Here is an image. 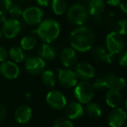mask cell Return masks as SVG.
<instances>
[{
  "instance_id": "25",
  "label": "cell",
  "mask_w": 127,
  "mask_h": 127,
  "mask_svg": "<svg viewBox=\"0 0 127 127\" xmlns=\"http://www.w3.org/2000/svg\"><path fill=\"white\" fill-rule=\"evenodd\" d=\"M37 37L32 35H27L20 40V48L24 51H32L37 45Z\"/></svg>"
},
{
  "instance_id": "33",
  "label": "cell",
  "mask_w": 127,
  "mask_h": 127,
  "mask_svg": "<svg viewBox=\"0 0 127 127\" xmlns=\"http://www.w3.org/2000/svg\"><path fill=\"white\" fill-rule=\"evenodd\" d=\"M8 51L4 47V46H0V63L8 60Z\"/></svg>"
},
{
  "instance_id": "22",
  "label": "cell",
  "mask_w": 127,
  "mask_h": 127,
  "mask_svg": "<svg viewBox=\"0 0 127 127\" xmlns=\"http://www.w3.org/2000/svg\"><path fill=\"white\" fill-rule=\"evenodd\" d=\"M8 56L11 60L16 64L23 63L26 58V54L25 51L20 48V46H13L8 51Z\"/></svg>"
},
{
  "instance_id": "16",
  "label": "cell",
  "mask_w": 127,
  "mask_h": 127,
  "mask_svg": "<svg viewBox=\"0 0 127 127\" xmlns=\"http://www.w3.org/2000/svg\"><path fill=\"white\" fill-rule=\"evenodd\" d=\"M64 113L68 119L75 120L81 118L84 114V107L82 104L78 103V101H73L66 104Z\"/></svg>"
},
{
  "instance_id": "21",
  "label": "cell",
  "mask_w": 127,
  "mask_h": 127,
  "mask_svg": "<svg viewBox=\"0 0 127 127\" xmlns=\"http://www.w3.org/2000/svg\"><path fill=\"white\" fill-rule=\"evenodd\" d=\"M38 57L42 59L45 60H53L57 57V51L51 44H44L40 46L38 50Z\"/></svg>"
},
{
  "instance_id": "4",
  "label": "cell",
  "mask_w": 127,
  "mask_h": 127,
  "mask_svg": "<svg viewBox=\"0 0 127 127\" xmlns=\"http://www.w3.org/2000/svg\"><path fill=\"white\" fill-rule=\"evenodd\" d=\"M95 92L90 81H80L75 85L73 94L80 104H89L95 97Z\"/></svg>"
},
{
  "instance_id": "32",
  "label": "cell",
  "mask_w": 127,
  "mask_h": 127,
  "mask_svg": "<svg viewBox=\"0 0 127 127\" xmlns=\"http://www.w3.org/2000/svg\"><path fill=\"white\" fill-rule=\"evenodd\" d=\"M13 4L12 0H0V9H2L4 11H8L9 9Z\"/></svg>"
},
{
  "instance_id": "18",
  "label": "cell",
  "mask_w": 127,
  "mask_h": 127,
  "mask_svg": "<svg viewBox=\"0 0 127 127\" xmlns=\"http://www.w3.org/2000/svg\"><path fill=\"white\" fill-rule=\"evenodd\" d=\"M32 116V108L28 105H19L16 109L14 113V118L16 121L19 124H26L31 120Z\"/></svg>"
},
{
  "instance_id": "34",
  "label": "cell",
  "mask_w": 127,
  "mask_h": 127,
  "mask_svg": "<svg viewBox=\"0 0 127 127\" xmlns=\"http://www.w3.org/2000/svg\"><path fill=\"white\" fill-rule=\"evenodd\" d=\"M6 118V109L4 106V104H2L0 103V123H2Z\"/></svg>"
},
{
  "instance_id": "9",
  "label": "cell",
  "mask_w": 127,
  "mask_h": 127,
  "mask_svg": "<svg viewBox=\"0 0 127 127\" xmlns=\"http://www.w3.org/2000/svg\"><path fill=\"white\" fill-rule=\"evenodd\" d=\"M73 71L76 74L78 79H80L81 81H90L95 77L96 74L94 66L92 64L85 61L77 63Z\"/></svg>"
},
{
  "instance_id": "37",
  "label": "cell",
  "mask_w": 127,
  "mask_h": 127,
  "mask_svg": "<svg viewBox=\"0 0 127 127\" xmlns=\"http://www.w3.org/2000/svg\"><path fill=\"white\" fill-rule=\"evenodd\" d=\"M6 18H7V16H6L5 11H3L2 9H0V24L4 23Z\"/></svg>"
},
{
  "instance_id": "36",
  "label": "cell",
  "mask_w": 127,
  "mask_h": 127,
  "mask_svg": "<svg viewBox=\"0 0 127 127\" xmlns=\"http://www.w3.org/2000/svg\"><path fill=\"white\" fill-rule=\"evenodd\" d=\"M38 7H48L51 4V0H35Z\"/></svg>"
},
{
  "instance_id": "23",
  "label": "cell",
  "mask_w": 127,
  "mask_h": 127,
  "mask_svg": "<svg viewBox=\"0 0 127 127\" xmlns=\"http://www.w3.org/2000/svg\"><path fill=\"white\" fill-rule=\"evenodd\" d=\"M51 8L52 12L57 16L65 14L68 9L66 0H51Z\"/></svg>"
},
{
  "instance_id": "27",
  "label": "cell",
  "mask_w": 127,
  "mask_h": 127,
  "mask_svg": "<svg viewBox=\"0 0 127 127\" xmlns=\"http://www.w3.org/2000/svg\"><path fill=\"white\" fill-rule=\"evenodd\" d=\"M118 34L124 37L127 34V19L126 18H122L119 21L117 22L115 25V31Z\"/></svg>"
},
{
  "instance_id": "35",
  "label": "cell",
  "mask_w": 127,
  "mask_h": 127,
  "mask_svg": "<svg viewBox=\"0 0 127 127\" xmlns=\"http://www.w3.org/2000/svg\"><path fill=\"white\" fill-rule=\"evenodd\" d=\"M105 4H108L111 7H117L119 5V4L122 2V0H104Z\"/></svg>"
},
{
  "instance_id": "2",
  "label": "cell",
  "mask_w": 127,
  "mask_h": 127,
  "mask_svg": "<svg viewBox=\"0 0 127 127\" xmlns=\"http://www.w3.org/2000/svg\"><path fill=\"white\" fill-rule=\"evenodd\" d=\"M37 37L45 44H51L58 38L61 33L60 24L54 18L43 19L35 31Z\"/></svg>"
},
{
  "instance_id": "19",
  "label": "cell",
  "mask_w": 127,
  "mask_h": 127,
  "mask_svg": "<svg viewBox=\"0 0 127 127\" xmlns=\"http://www.w3.org/2000/svg\"><path fill=\"white\" fill-rule=\"evenodd\" d=\"M123 97H122L121 92L119 90H114L110 89L105 93V103L109 107L117 108L121 104Z\"/></svg>"
},
{
  "instance_id": "10",
  "label": "cell",
  "mask_w": 127,
  "mask_h": 127,
  "mask_svg": "<svg viewBox=\"0 0 127 127\" xmlns=\"http://www.w3.org/2000/svg\"><path fill=\"white\" fill-rule=\"evenodd\" d=\"M57 79L62 86L66 89L74 88L75 85L78 82V79L73 70L68 69V68L58 69Z\"/></svg>"
},
{
  "instance_id": "3",
  "label": "cell",
  "mask_w": 127,
  "mask_h": 127,
  "mask_svg": "<svg viewBox=\"0 0 127 127\" xmlns=\"http://www.w3.org/2000/svg\"><path fill=\"white\" fill-rule=\"evenodd\" d=\"M65 14L69 24L76 27L85 25L89 18L86 6L81 3H74L70 5Z\"/></svg>"
},
{
  "instance_id": "12",
  "label": "cell",
  "mask_w": 127,
  "mask_h": 127,
  "mask_svg": "<svg viewBox=\"0 0 127 127\" xmlns=\"http://www.w3.org/2000/svg\"><path fill=\"white\" fill-rule=\"evenodd\" d=\"M19 74V66L11 60H6L0 64V75L5 79L14 80L18 78Z\"/></svg>"
},
{
  "instance_id": "7",
  "label": "cell",
  "mask_w": 127,
  "mask_h": 127,
  "mask_svg": "<svg viewBox=\"0 0 127 127\" xmlns=\"http://www.w3.org/2000/svg\"><path fill=\"white\" fill-rule=\"evenodd\" d=\"M24 62L25 71L32 76L41 75V73L45 70V61L38 56H30L25 58Z\"/></svg>"
},
{
  "instance_id": "1",
  "label": "cell",
  "mask_w": 127,
  "mask_h": 127,
  "mask_svg": "<svg viewBox=\"0 0 127 127\" xmlns=\"http://www.w3.org/2000/svg\"><path fill=\"white\" fill-rule=\"evenodd\" d=\"M96 37L92 29L86 25L76 27L70 33V44L77 52L85 53L94 47Z\"/></svg>"
},
{
  "instance_id": "39",
  "label": "cell",
  "mask_w": 127,
  "mask_h": 127,
  "mask_svg": "<svg viewBox=\"0 0 127 127\" xmlns=\"http://www.w3.org/2000/svg\"><path fill=\"white\" fill-rule=\"evenodd\" d=\"M25 96H26L27 97H31V96H32V95H31V94L29 93V92H27V93L25 94Z\"/></svg>"
},
{
  "instance_id": "30",
  "label": "cell",
  "mask_w": 127,
  "mask_h": 127,
  "mask_svg": "<svg viewBox=\"0 0 127 127\" xmlns=\"http://www.w3.org/2000/svg\"><path fill=\"white\" fill-rule=\"evenodd\" d=\"M92 84L95 91H103V90H104V89H106L105 81H104L103 77L96 78L93 81V83H92Z\"/></svg>"
},
{
  "instance_id": "41",
  "label": "cell",
  "mask_w": 127,
  "mask_h": 127,
  "mask_svg": "<svg viewBox=\"0 0 127 127\" xmlns=\"http://www.w3.org/2000/svg\"><path fill=\"white\" fill-rule=\"evenodd\" d=\"M79 1H81V2H88L89 0H79Z\"/></svg>"
},
{
  "instance_id": "13",
  "label": "cell",
  "mask_w": 127,
  "mask_h": 127,
  "mask_svg": "<svg viewBox=\"0 0 127 127\" xmlns=\"http://www.w3.org/2000/svg\"><path fill=\"white\" fill-rule=\"evenodd\" d=\"M60 62L64 68H71L78 62V53L73 48L65 47L60 53Z\"/></svg>"
},
{
  "instance_id": "26",
  "label": "cell",
  "mask_w": 127,
  "mask_h": 127,
  "mask_svg": "<svg viewBox=\"0 0 127 127\" xmlns=\"http://www.w3.org/2000/svg\"><path fill=\"white\" fill-rule=\"evenodd\" d=\"M86 113L89 117L92 118H98L102 115V108L97 103L90 102L86 105Z\"/></svg>"
},
{
  "instance_id": "24",
  "label": "cell",
  "mask_w": 127,
  "mask_h": 127,
  "mask_svg": "<svg viewBox=\"0 0 127 127\" xmlns=\"http://www.w3.org/2000/svg\"><path fill=\"white\" fill-rule=\"evenodd\" d=\"M41 80L46 87L51 88L57 83V75L51 70H44L41 73Z\"/></svg>"
},
{
  "instance_id": "29",
  "label": "cell",
  "mask_w": 127,
  "mask_h": 127,
  "mask_svg": "<svg viewBox=\"0 0 127 127\" xmlns=\"http://www.w3.org/2000/svg\"><path fill=\"white\" fill-rule=\"evenodd\" d=\"M23 8L21 7L20 4H13L11 5V7L9 9V14L11 16V18H18L19 17L22 16V13H23Z\"/></svg>"
},
{
  "instance_id": "15",
  "label": "cell",
  "mask_w": 127,
  "mask_h": 127,
  "mask_svg": "<svg viewBox=\"0 0 127 127\" xmlns=\"http://www.w3.org/2000/svg\"><path fill=\"white\" fill-rule=\"evenodd\" d=\"M126 120V112L120 107L114 108L108 116V124L111 127H121Z\"/></svg>"
},
{
  "instance_id": "20",
  "label": "cell",
  "mask_w": 127,
  "mask_h": 127,
  "mask_svg": "<svg viewBox=\"0 0 127 127\" xmlns=\"http://www.w3.org/2000/svg\"><path fill=\"white\" fill-rule=\"evenodd\" d=\"M105 5L104 0H89L86 6L89 16H100L105 10Z\"/></svg>"
},
{
  "instance_id": "31",
  "label": "cell",
  "mask_w": 127,
  "mask_h": 127,
  "mask_svg": "<svg viewBox=\"0 0 127 127\" xmlns=\"http://www.w3.org/2000/svg\"><path fill=\"white\" fill-rule=\"evenodd\" d=\"M118 64L122 67H125L127 64V52L125 51H123L121 53H119L117 58Z\"/></svg>"
},
{
  "instance_id": "28",
  "label": "cell",
  "mask_w": 127,
  "mask_h": 127,
  "mask_svg": "<svg viewBox=\"0 0 127 127\" xmlns=\"http://www.w3.org/2000/svg\"><path fill=\"white\" fill-rule=\"evenodd\" d=\"M53 127H74L71 120L68 119L67 118H58L55 120L53 124Z\"/></svg>"
},
{
  "instance_id": "40",
  "label": "cell",
  "mask_w": 127,
  "mask_h": 127,
  "mask_svg": "<svg viewBox=\"0 0 127 127\" xmlns=\"http://www.w3.org/2000/svg\"><path fill=\"white\" fill-rule=\"evenodd\" d=\"M2 37V32H1V27H0V39Z\"/></svg>"
},
{
  "instance_id": "17",
  "label": "cell",
  "mask_w": 127,
  "mask_h": 127,
  "mask_svg": "<svg viewBox=\"0 0 127 127\" xmlns=\"http://www.w3.org/2000/svg\"><path fill=\"white\" fill-rule=\"evenodd\" d=\"M104 79L105 81L106 89H114V90H122L125 87V80L123 78H118L114 73H106L104 77Z\"/></svg>"
},
{
  "instance_id": "5",
  "label": "cell",
  "mask_w": 127,
  "mask_h": 127,
  "mask_svg": "<svg viewBox=\"0 0 127 127\" xmlns=\"http://www.w3.org/2000/svg\"><path fill=\"white\" fill-rule=\"evenodd\" d=\"M125 39L116 32H109L105 37V48L108 52L118 55L125 50Z\"/></svg>"
},
{
  "instance_id": "14",
  "label": "cell",
  "mask_w": 127,
  "mask_h": 127,
  "mask_svg": "<svg viewBox=\"0 0 127 127\" xmlns=\"http://www.w3.org/2000/svg\"><path fill=\"white\" fill-rule=\"evenodd\" d=\"M92 57L94 60L97 62H104L106 64H112L116 59V57L114 54L108 52L107 50L103 46H95L92 47Z\"/></svg>"
},
{
  "instance_id": "6",
  "label": "cell",
  "mask_w": 127,
  "mask_h": 127,
  "mask_svg": "<svg viewBox=\"0 0 127 127\" xmlns=\"http://www.w3.org/2000/svg\"><path fill=\"white\" fill-rule=\"evenodd\" d=\"M44 12L38 6H30L25 8L22 13L24 22L31 26L38 25L44 19Z\"/></svg>"
},
{
  "instance_id": "11",
  "label": "cell",
  "mask_w": 127,
  "mask_h": 127,
  "mask_svg": "<svg viewBox=\"0 0 127 127\" xmlns=\"http://www.w3.org/2000/svg\"><path fill=\"white\" fill-rule=\"evenodd\" d=\"M47 104L54 110H62L67 104V99L58 90H51L47 93L45 97Z\"/></svg>"
},
{
  "instance_id": "8",
  "label": "cell",
  "mask_w": 127,
  "mask_h": 127,
  "mask_svg": "<svg viewBox=\"0 0 127 127\" xmlns=\"http://www.w3.org/2000/svg\"><path fill=\"white\" fill-rule=\"evenodd\" d=\"M22 24L18 18H9L2 24V35L7 39H13L20 33Z\"/></svg>"
},
{
  "instance_id": "38",
  "label": "cell",
  "mask_w": 127,
  "mask_h": 127,
  "mask_svg": "<svg viewBox=\"0 0 127 127\" xmlns=\"http://www.w3.org/2000/svg\"><path fill=\"white\" fill-rule=\"evenodd\" d=\"M119 8L120 11L124 13V14H127V6H126V3L125 2H121L119 4Z\"/></svg>"
}]
</instances>
